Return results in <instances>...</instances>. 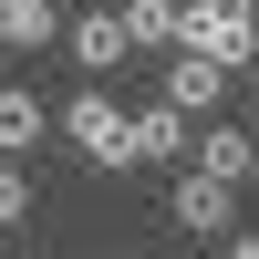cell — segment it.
<instances>
[{
	"mask_svg": "<svg viewBox=\"0 0 259 259\" xmlns=\"http://www.w3.org/2000/svg\"><path fill=\"white\" fill-rule=\"evenodd\" d=\"M177 52H207V62H259V0H187L177 11Z\"/></svg>",
	"mask_w": 259,
	"mask_h": 259,
	"instance_id": "1",
	"label": "cell"
},
{
	"mask_svg": "<svg viewBox=\"0 0 259 259\" xmlns=\"http://www.w3.org/2000/svg\"><path fill=\"white\" fill-rule=\"evenodd\" d=\"M228 83H239L228 62H207V52H166V94H156V104H177V114L197 124V114H218V104H228Z\"/></svg>",
	"mask_w": 259,
	"mask_h": 259,
	"instance_id": "3",
	"label": "cell"
},
{
	"mask_svg": "<svg viewBox=\"0 0 259 259\" xmlns=\"http://www.w3.org/2000/svg\"><path fill=\"white\" fill-rule=\"evenodd\" d=\"M187 135H197V124H187L177 104H145V114H124V156H135V166H166V156H187Z\"/></svg>",
	"mask_w": 259,
	"mask_h": 259,
	"instance_id": "6",
	"label": "cell"
},
{
	"mask_svg": "<svg viewBox=\"0 0 259 259\" xmlns=\"http://www.w3.org/2000/svg\"><path fill=\"white\" fill-rule=\"evenodd\" d=\"M187 166L218 177V187H249V177H259V135H239V124L207 114V135H187Z\"/></svg>",
	"mask_w": 259,
	"mask_h": 259,
	"instance_id": "4",
	"label": "cell"
},
{
	"mask_svg": "<svg viewBox=\"0 0 259 259\" xmlns=\"http://www.w3.org/2000/svg\"><path fill=\"white\" fill-rule=\"evenodd\" d=\"M62 41H73V62H83V73H114V62H124V21H114V11H83Z\"/></svg>",
	"mask_w": 259,
	"mask_h": 259,
	"instance_id": "9",
	"label": "cell"
},
{
	"mask_svg": "<svg viewBox=\"0 0 259 259\" xmlns=\"http://www.w3.org/2000/svg\"><path fill=\"white\" fill-rule=\"evenodd\" d=\"M21 218H31V187H21L11 166H0V228H21Z\"/></svg>",
	"mask_w": 259,
	"mask_h": 259,
	"instance_id": "11",
	"label": "cell"
},
{
	"mask_svg": "<svg viewBox=\"0 0 259 259\" xmlns=\"http://www.w3.org/2000/svg\"><path fill=\"white\" fill-rule=\"evenodd\" d=\"M177 228H197V239H228V228H239V187H218V177H197V166H187L177 177Z\"/></svg>",
	"mask_w": 259,
	"mask_h": 259,
	"instance_id": "5",
	"label": "cell"
},
{
	"mask_svg": "<svg viewBox=\"0 0 259 259\" xmlns=\"http://www.w3.org/2000/svg\"><path fill=\"white\" fill-rule=\"evenodd\" d=\"M114 259H124V249H114Z\"/></svg>",
	"mask_w": 259,
	"mask_h": 259,
	"instance_id": "15",
	"label": "cell"
},
{
	"mask_svg": "<svg viewBox=\"0 0 259 259\" xmlns=\"http://www.w3.org/2000/svg\"><path fill=\"white\" fill-rule=\"evenodd\" d=\"M228 259H259V239H249V228H228Z\"/></svg>",
	"mask_w": 259,
	"mask_h": 259,
	"instance_id": "12",
	"label": "cell"
},
{
	"mask_svg": "<svg viewBox=\"0 0 259 259\" xmlns=\"http://www.w3.org/2000/svg\"><path fill=\"white\" fill-rule=\"evenodd\" d=\"M41 124H52V114H41V94H31V83H0V156L41 145Z\"/></svg>",
	"mask_w": 259,
	"mask_h": 259,
	"instance_id": "10",
	"label": "cell"
},
{
	"mask_svg": "<svg viewBox=\"0 0 259 259\" xmlns=\"http://www.w3.org/2000/svg\"><path fill=\"white\" fill-rule=\"evenodd\" d=\"M124 52H177V0H114Z\"/></svg>",
	"mask_w": 259,
	"mask_h": 259,
	"instance_id": "7",
	"label": "cell"
},
{
	"mask_svg": "<svg viewBox=\"0 0 259 259\" xmlns=\"http://www.w3.org/2000/svg\"><path fill=\"white\" fill-rule=\"evenodd\" d=\"M11 259H31V249H11Z\"/></svg>",
	"mask_w": 259,
	"mask_h": 259,
	"instance_id": "14",
	"label": "cell"
},
{
	"mask_svg": "<svg viewBox=\"0 0 259 259\" xmlns=\"http://www.w3.org/2000/svg\"><path fill=\"white\" fill-rule=\"evenodd\" d=\"M239 73H249V83H259V62H239Z\"/></svg>",
	"mask_w": 259,
	"mask_h": 259,
	"instance_id": "13",
	"label": "cell"
},
{
	"mask_svg": "<svg viewBox=\"0 0 259 259\" xmlns=\"http://www.w3.org/2000/svg\"><path fill=\"white\" fill-rule=\"evenodd\" d=\"M41 41H62L52 0H0V52H41Z\"/></svg>",
	"mask_w": 259,
	"mask_h": 259,
	"instance_id": "8",
	"label": "cell"
},
{
	"mask_svg": "<svg viewBox=\"0 0 259 259\" xmlns=\"http://www.w3.org/2000/svg\"><path fill=\"white\" fill-rule=\"evenodd\" d=\"M52 124H62V135H73V145H83V166H135V156H124V104H114V94H104V83H83V94H73V104H62V114H52Z\"/></svg>",
	"mask_w": 259,
	"mask_h": 259,
	"instance_id": "2",
	"label": "cell"
}]
</instances>
